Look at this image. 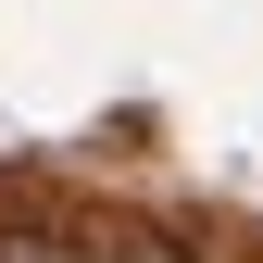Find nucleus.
Here are the masks:
<instances>
[{
  "label": "nucleus",
  "mask_w": 263,
  "mask_h": 263,
  "mask_svg": "<svg viewBox=\"0 0 263 263\" xmlns=\"http://www.w3.org/2000/svg\"><path fill=\"white\" fill-rule=\"evenodd\" d=\"M0 263H76V238H50V226H13V238H0Z\"/></svg>",
  "instance_id": "2"
},
{
  "label": "nucleus",
  "mask_w": 263,
  "mask_h": 263,
  "mask_svg": "<svg viewBox=\"0 0 263 263\" xmlns=\"http://www.w3.org/2000/svg\"><path fill=\"white\" fill-rule=\"evenodd\" d=\"M76 251H88V263H201L188 238H163V226H88Z\"/></svg>",
  "instance_id": "1"
}]
</instances>
